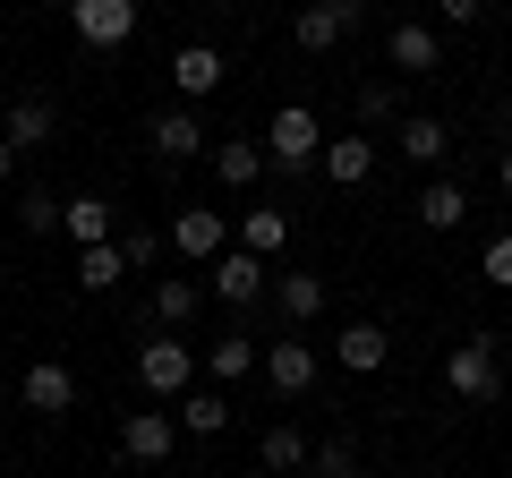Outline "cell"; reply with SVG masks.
Listing matches in <instances>:
<instances>
[{
  "label": "cell",
  "instance_id": "obj_6",
  "mask_svg": "<svg viewBox=\"0 0 512 478\" xmlns=\"http://www.w3.org/2000/svg\"><path fill=\"white\" fill-rule=\"evenodd\" d=\"M171 444H180V419H171L163 402H154V410H128V419H120V453L137 461V470H163Z\"/></svg>",
  "mask_w": 512,
  "mask_h": 478
},
{
  "label": "cell",
  "instance_id": "obj_9",
  "mask_svg": "<svg viewBox=\"0 0 512 478\" xmlns=\"http://www.w3.org/2000/svg\"><path fill=\"white\" fill-rule=\"evenodd\" d=\"M384 60H393L402 77H436V69H444V35H436L427 18H402L393 35H384Z\"/></svg>",
  "mask_w": 512,
  "mask_h": 478
},
{
  "label": "cell",
  "instance_id": "obj_1",
  "mask_svg": "<svg viewBox=\"0 0 512 478\" xmlns=\"http://www.w3.org/2000/svg\"><path fill=\"white\" fill-rule=\"evenodd\" d=\"M137 385L154 393V402H180V393H197V350L180 342V333H154L137 342Z\"/></svg>",
  "mask_w": 512,
  "mask_h": 478
},
{
  "label": "cell",
  "instance_id": "obj_25",
  "mask_svg": "<svg viewBox=\"0 0 512 478\" xmlns=\"http://www.w3.org/2000/svg\"><path fill=\"white\" fill-rule=\"evenodd\" d=\"M256 461H265V470H308V461H316V444L299 436L291 419H282V427H265V444H256Z\"/></svg>",
  "mask_w": 512,
  "mask_h": 478
},
{
  "label": "cell",
  "instance_id": "obj_13",
  "mask_svg": "<svg viewBox=\"0 0 512 478\" xmlns=\"http://www.w3.org/2000/svg\"><path fill=\"white\" fill-rule=\"evenodd\" d=\"M316 171H325L333 188H367L376 180V137H325V163Z\"/></svg>",
  "mask_w": 512,
  "mask_h": 478
},
{
  "label": "cell",
  "instance_id": "obj_26",
  "mask_svg": "<svg viewBox=\"0 0 512 478\" xmlns=\"http://www.w3.org/2000/svg\"><path fill=\"white\" fill-rule=\"evenodd\" d=\"M60 231H69L77 248H103V239H111V205H103V197H69V214H60Z\"/></svg>",
  "mask_w": 512,
  "mask_h": 478
},
{
  "label": "cell",
  "instance_id": "obj_5",
  "mask_svg": "<svg viewBox=\"0 0 512 478\" xmlns=\"http://www.w3.org/2000/svg\"><path fill=\"white\" fill-rule=\"evenodd\" d=\"M214 291H222V308H256V299H274V265L256 257V248H222Z\"/></svg>",
  "mask_w": 512,
  "mask_h": 478
},
{
  "label": "cell",
  "instance_id": "obj_24",
  "mask_svg": "<svg viewBox=\"0 0 512 478\" xmlns=\"http://www.w3.org/2000/svg\"><path fill=\"white\" fill-rule=\"evenodd\" d=\"M0 137H9V146H43V137H52V103H43V94H18V103H9V129H0Z\"/></svg>",
  "mask_w": 512,
  "mask_h": 478
},
{
  "label": "cell",
  "instance_id": "obj_33",
  "mask_svg": "<svg viewBox=\"0 0 512 478\" xmlns=\"http://www.w3.org/2000/svg\"><path fill=\"white\" fill-rule=\"evenodd\" d=\"M436 18L444 26H478V18H487V0H436Z\"/></svg>",
  "mask_w": 512,
  "mask_h": 478
},
{
  "label": "cell",
  "instance_id": "obj_4",
  "mask_svg": "<svg viewBox=\"0 0 512 478\" xmlns=\"http://www.w3.org/2000/svg\"><path fill=\"white\" fill-rule=\"evenodd\" d=\"M256 368H265V385H274L282 402H299V393H316L325 359H316V350L299 342V333H282V342H265V359H256Z\"/></svg>",
  "mask_w": 512,
  "mask_h": 478
},
{
  "label": "cell",
  "instance_id": "obj_14",
  "mask_svg": "<svg viewBox=\"0 0 512 478\" xmlns=\"http://www.w3.org/2000/svg\"><path fill=\"white\" fill-rule=\"evenodd\" d=\"M171 419H180V436H222L231 427V385H197L171 402Z\"/></svg>",
  "mask_w": 512,
  "mask_h": 478
},
{
  "label": "cell",
  "instance_id": "obj_15",
  "mask_svg": "<svg viewBox=\"0 0 512 478\" xmlns=\"http://www.w3.org/2000/svg\"><path fill=\"white\" fill-rule=\"evenodd\" d=\"M146 137H154V154H163V163H197V154H214V146H205V120H197V111H163Z\"/></svg>",
  "mask_w": 512,
  "mask_h": 478
},
{
  "label": "cell",
  "instance_id": "obj_23",
  "mask_svg": "<svg viewBox=\"0 0 512 478\" xmlns=\"http://www.w3.org/2000/svg\"><path fill=\"white\" fill-rule=\"evenodd\" d=\"M256 359H265V342H248V333H222V342L205 350V376H214V385H239Z\"/></svg>",
  "mask_w": 512,
  "mask_h": 478
},
{
  "label": "cell",
  "instance_id": "obj_28",
  "mask_svg": "<svg viewBox=\"0 0 512 478\" xmlns=\"http://www.w3.org/2000/svg\"><path fill=\"white\" fill-rule=\"evenodd\" d=\"M60 214H69V197H52V188H18V231H60Z\"/></svg>",
  "mask_w": 512,
  "mask_h": 478
},
{
  "label": "cell",
  "instance_id": "obj_34",
  "mask_svg": "<svg viewBox=\"0 0 512 478\" xmlns=\"http://www.w3.org/2000/svg\"><path fill=\"white\" fill-rule=\"evenodd\" d=\"M9 171H18V146H9V137H0V180H9Z\"/></svg>",
  "mask_w": 512,
  "mask_h": 478
},
{
  "label": "cell",
  "instance_id": "obj_19",
  "mask_svg": "<svg viewBox=\"0 0 512 478\" xmlns=\"http://www.w3.org/2000/svg\"><path fill=\"white\" fill-rule=\"evenodd\" d=\"M444 154H453V129H444L436 111H410V120H402V163H419V171H436Z\"/></svg>",
  "mask_w": 512,
  "mask_h": 478
},
{
  "label": "cell",
  "instance_id": "obj_29",
  "mask_svg": "<svg viewBox=\"0 0 512 478\" xmlns=\"http://www.w3.org/2000/svg\"><path fill=\"white\" fill-rule=\"evenodd\" d=\"M384 120H402V94L393 86H359V129H384Z\"/></svg>",
  "mask_w": 512,
  "mask_h": 478
},
{
  "label": "cell",
  "instance_id": "obj_11",
  "mask_svg": "<svg viewBox=\"0 0 512 478\" xmlns=\"http://www.w3.org/2000/svg\"><path fill=\"white\" fill-rule=\"evenodd\" d=\"M18 402L35 410V419H60V410H77V376L60 368V359H35V368L18 376Z\"/></svg>",
  "mask_w": 512,
  "mask_h": 478
},
{
  "label": "cell",
  "instance_id": "obj_22",
  "mask_svg": "<svg viewBox=\"0 0 512 478\" xmlns=\"http://www.w3.org/2000/svg\"><path fill=\"white\" fill-rule=\"evenodd\" d=\"M461 214H470V188L461 180H427L419 188V222L427 231H461Z\"/></svg>",
  "mask_w": 512,
  "mask_h": 478
},
{
  "label": "cell",
  "instance_id": "obj_12",
  "mask_svg": "<svg viewBox=\"0 0 512 478\" xmlns=\"http://www.w3.org/2000/svg\"><path fill=\"white\" fill-rule=\"evenodd\" d=\"M274 316H282V333L316 325L325 316V274H274Z\"/></svg>",
  "mask_w": 512,
  "mask_h": 478
},
{
  "label": "cell",
  "instance_id": "obj_18",
  "mask_svg": "<svg viewBox=\"0 0 512 478\" xmlns=\"http://www.w3.org/2000/svg\"><path fill=\"white\" fill-rule=\"evenodd\" d=\"M197 308H205V291H197V282H188V274H163V282H154V308H146V325H154V333H180Z\"/></svg>",
  "mask_w": 512,
  "mask_h": 478
},
{
  "label": "cell",
  "instance_id": "obj_30",
  "mask_svg": "<svg viewBox=\"0 0 512 478\" xmlns=\"http://www.w3.org/2000/svg\"><path fill=\"white\" fill-rule=\"evenodd\" d=\"M478 274H487L495 291H512V231H495V239H487V257H478Z\"/></svg>",
  "mask_w": 512,
  "mask_h": 478
},
{
  "label": "cell",
  "instance_id": "obj_20",
  "mask_svg": "<svg viewBox=\"0 0 512 478\" xmlns=\"http://www.w3.org/2000/svg\"><path fill=\"white\" fill-rule=\"evenodd\" d=\"M214 180L222 188H256L265 180V146H256V137H222L214 146Z\"/></svg>",
  "mask_w": 512,
  "mask_h": 478
},
{
  "label": "cell",
  "instance_id": "obj_16",
  "mask_svg": "<svg viewBox=\"0 0 512 478\" xmlns=\"http://www.w3.org/2000/svg\"><path fill=\"white\" fill-rule=\"evenodd\" d=\"M171 248H180V257H197V265H214V257H222V214H214V205H180Z\"/></svg>",
  "mask_w": 512,
  "mask_h": 478
},
{
  "label": "cell",
  "instance_id": "obj_35",
  "mask_svg": "<svg viewBox=\"0 0 512 478\" xmlns=\"http://www.w3.org/2000/svg\"><path fill=\"white\" fill-rule=\"evenodd\" d=\"M495 180H504V188H512V146H504V163H495Z\"/></svg>",
  "mask_w": 512,
  "mask_h": 478
},
{
  "label": "cell",
  "instance_id": "obj_36",
  "mask_svg": "<svg viewBox=\"0 0 512 478\" xmlns=\"http://www.w3.org/2000/svg\"><path fill=\"white\" fill-rule=\"evenodd\" d=\"M197 9H239V0H197Z\"/></svg>",
  "mask_w": 512,
  "mask_h": 478
},
{
  "label": "cell",
  "instance_id": "obj_32",
  "mask_svg": "<svg viewBox=\"0 0 512 478\" xmlns=\"http://www.w3.org/2000/svg\"><path fill=\"white\" fill-rule=\"evenodd\" d=\"M120 257H128V274L154 265V231H146V222H128V231H120Z\"/></svg>",
  "mask_w": 512,
  "mask_h": 478
},
{
  "label": "cell",
  "instance_id": "obj_3",
  "mask_svg": "<svg viewBox=\"0 0 512 478\" xmlns=\"http://www.w3.org/2000/svg\"><path fill=\"white\" fill-rule=\"evenodd\" d=\"M69 26L86 52H120L137 35V0H69Z\"/></svg>",
  "mask_w": 512,
  "mask_h": 478
},
{
  "label": "cell",
  "instance_id": "obj_27",
  "mask_svg": "<svg viewBox=\"0 0 512 478\" xmlns=\"http://www.w3.org/2000/svg\"><path fill=\"white\" fill-rule=\"evenodd\" d=\"M128 274V257H120V239H103V248H77V282L86 291H111V282Z\"/></svg>",
  "mask_w": 512,
  "mask_h": 478
},
{
  "label": "cell",
  "instance_id": "obj_31",
  "mask_svg": "<svg viewBox=\"0 0 512 478\" xmlns=\"http://www.w3.org/2000/svg\"><path fill=\"white\" fill-rule=\"evenodd\" d=\"M316 478H367L359 461H350V444H316V461H308Z\"/></svg>",
  "mask_w": 512,
  "mask_h": 478
},
{
  "label": "cell",
  "instance_id": "obj_7",
  "mask_svg": "<svg viewBox=\"0 0 512 478\" xmlns=\"http://www.w3.org/2000/svg\"><path fill=\"white\" fill-rule=\"evenodd\" d=\"M444 385H453L461 402H495V385H504V368H495V342H487V333H470V342H453V359H444Z\"/></svg>",
  "mask_w": 512,
  "mask_h": 478
},
{
  "label": "cell",
  "instance_id": "obj_21",
  "mask_svg": "<svg viewBox=\"0 0 512 478\" xmlns=\"http://www.w3.org/2000/svg\"><path fill=\"white\" fill-rule=\"evenodd\" d=\"M239 248L282 257V248H291V214H282V205H248V214H239Z\"/></svg>",
  "mask_w": 512,
  "mask_h": 478
},
{
  "label": "cell",
  "instance_id": "obj_10",
  "mask_svg": "<svg viewBox=\"0 0 512 478\" xmlns=\"http://www.w3.org/2000/svg\"><path fill=\"white\" fill-rule=\"evenodd\" d=\"M384 359H393V333L367 325V316H350V325L333 333V368H342V376H376Z\"/></svg>",
  "mask_w": 512,
  "mask_h": 478
},
{
  "label": "cell",
  "instance_id": "obj_8",
  "mask_svg": "<svg viewBox=\"0 0 512 478\" xmlns=\"http://www.w3.org/2000/svg\"><path fill=\"white\" fill-rule=\"evenodd\" d=\"M359 18H367V0H308V9L291 18V43H299V52H333Z\"/></svg>",
  "mask_w": 512,
  "mask_h": 478
},
{
  "label": "cell",
  "instance_id": "obj_17",
  "mask_svg": "<svg viewBox=\"0 0 512 478\" xmlns=\"http://www.w3.org/2000/svg\"><path fill=\"white\" fill-rule=\"evenodd\" d=\"M171 86H180L188 103L222 94V52H214V43H180V60H171Z\"/></svg>",
  "mask_w": 512,
  "mask_h": 478
},
{
  "label": "cell",
  "instance_id": "obj_2",
  "mask_svg": "<svg viewBox=\"0 0 512 478\" xmlns=\"http://www.w3.org/2000/svg\"><path fill=\"white\" fill-rule=\"evenodd\" d=\"M265 163H282V171H316L325 163V129H316L308 103H282L274 120H265Z\"/></svg>",
  "mask_w": 512,
  "mask_h": 478
},
{
  "label": "cell",
  "instance_id": "obj_37",
  "mask_svg": "<svg viewBox=\"0 0 512 478\" xmlns=\"http://www.w3.org/2000/svg\"><path fill=\"white\" fill-rule=\"evenodd\" d=\"M52 9H69V0H52Z\"/></svg>",
  "mask_w": 512,
  "mask_h": 478
}]
</instances>
